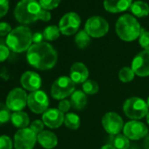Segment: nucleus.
Masks as SVG:
<instances>
[{
	"mask_svg": "<svg viewBox=\"0 0 149 149\" xmlns=\"http://www.w3.org/2000/svg\"><path fill=\"white\" fill-rule=\"evenodd\" d=\"M28 63L40 70L53 68L58 59V54L52 45L47 42L33 44L26 53Z\"/></svg>",
	"mask_w": 149,
	"mask_h": 149,
	"instance_id": "obj_1",
	"label": "nucleus"
},
{
	"mask_svg": "<svg viewBox=\"0 0 149 149\" xmlns=\"http://www.w3.org/2000/svg\"><path fill=\"white\" fill-rule=\"evenodd\" d=\"M6 46L15 53H23L30 48L33 43V33L26 26H19L12 30L6 37Z\"/></svg>",
	"mask_w": 149,
	"mask_h": 149,
	"instance_id": "obj_2",
	"label": "nucleus"
},
{
	"mask_svg": "<svg viewBox=\"0 0 149 149\" xmlns=\"http://www.w3.org/2000/svg\"><path fill=\"white\" fill-rule=\"evenodd\" d=\"M42 8L37 0H20L14 9V17L18 22L29 25L40 20Z\"/></svg>",
	"mask_w": 149,
	"mask_h": 149,
	"instance_id": "obj_3",
	"label": "nucleus"
},
{
	"mask_svg": "<svg viewBox=\"0 0 149 149\" xmlns=\"http://www.w3.org/2000/svg\"><path fill=\"white\" fill-rule=\"evenodd\" d=\"M142 28L139 21L131 14H124L116 23V33L124 41H133L139 39Z\"/></svg>",
	"mask_w": 149,
	"mask_h": 149,
	"instance_id": "obj_4",
	"label": "nucleus"
},
{
	"mask_svg": "<svg viewBox=\"0 0 149 149\" xmlns=\"http://www.w3.org/2000/svg\"><path fill=\"white\" fill-rule=\"evenodd\" d=\"M148 105L145 100L140 97H132L125 100L123 105V111L125 116L131 119H141L146 117L148 111Z\"/></svg>",
	"mask_w": 149,
	"mask_h": 149,
	"instance_id": "obj_5",
	"label": "nucleus"
},
{
	"mask_svg": "<svg viewBox=\"0 0 149 149\" xmlns=\"http://www.w3.org/2000/svg\"><path fill=\"white\" fill-rule=\"evenodd\" d=\"M76 89L74 84L69 77H60L51 87V95L56 100H62L71 96Z\"/></svg>",
	"mask_w": 149,
	"mask_h": 149,
	"instance_id": "obj_6",
	"label": "nucleus"
},
{
	"mask_svg": "<svg viewBox=\"0 0 149 149\" xmlns=\"http://www.w3.org/2000/svg\"><path fill=\"white\" fill-rule=\"evenodd\" d=\"M37 134L29 127L19 129L13 139L15 149H33L37 142Z\"/></svg>",
	"mask_w": 149,
	"mask_h": 149,
	"instance_id": "obj_7",
	"label": "nucleus"
},
{
	"mask_svg": "<svg viewBox=\"0 0 149 149\" xmlns=\"http://www.w3.org/2000/svg\"><path fill=\"white\" fill-rule=\"evenodd\" d=\"M84 30L92 38H101L109 31V23L101 16H93L87 19Z\"/></svg>",
	"mask_w": 149,
	"mask_h": 149,
	"instance_id": "obj_8",
	"label": "nucleus"
},
{
	"mask_svg": "<svg viewBox=\"0 0 149 149\" xmlns=\"http://www.w3.org/2000/svg\"><path fill=\"white\" fill-rule=\"evenodd\" d=\"M81 25L80 16L74 12H70L63 15L59 22V29L61 33L66 36H70L77 33Z\"/></svg>",
	"mask_w": 149,
	"mask_h": 149,
	"instance_id": "obj_9",
	"label": "nucleus"
},
{
	"mask_svg": "<svg viewBox=\"0 0 149 149\" xmlns=\"http://www.w3.org/2000/svg\"><path fill=\"white\" fill-rule=\"evenodd\" d=\"M49 105V99L47 95L43 91H33L28 95L27 106L35 114H43Z\"/></svg>",
	"mask_w": 149,
	"mask_h": 149,
	"instance_id": "obj_10",
	"label": "nucleus"
},
{
	"mask_svg": "<svg viewBox=\"0 0 149 149\" xmlns=\"http://www.w3.org/2000/svg\"><path fill=\"white\" fill-rule=\"evenodd\" d=\"M27 97L26 91L21 88H15L12 90L6 101L7 107L13 111H21L27 105Z\"/></svg>",
	"mask_w": 149,
	"mask_h": 149,
	"instance_id": "obj_11",
	"label": "nucleus"
},
{
	"mask_svg": "<svg viewBox=\"0 0 149 149\" xmlns=\"http://www.w3.org/2000/svg\"><path fill=\"white\" fill-rule=\"evenodd\" d=\"M102 125L104 129L111 135H117L120 133L124 128V122L122 118L113 111L107 112L102 118Z\"/></svg>",
	"mask_w": 149,
	"mask_h": 149,
	"instance_id": "obj_12",
	"label": "nucleus"
},
{
	"mask_svg": "<svg viewBox=\"0 0 149 149\" xmlns=\"http://www.w3.org/2000/svg\"><path fill=\"white\" fill-rule=\"evenodd\" d=\"M124 134L132 140H138L147 136L148 129L146 125L138 120H132L127 122L123 128Z\"/></svg>",
	"mask_w": 149,
	"mask_h": 149,
	"instance_id": "obj_13",
	"label": "nucleus"
},
{
	"mask_svg": "<svg viewBox=\"0 0 149 149\" xmlns=\"http://www.w3.org/2000/svg\"><path fill=\"white\" fill-rule=\"evenodd\" d=\"M132 69L135 74L141 77L149 76V51L139 52L132 61Z\"/></svg>",
	"mask_w": 149,
	"mask_h": 149,
	"instance_id": "obj_14",
	"label": "nucleus"
},
{
	"mask_svg": "<svg viewBox=\"0 0 149 149\" xmlns=\"http://www.w3.org/2000/svg\"><path fill=\"white\" fill-rule=\"evenodd\" d=\"M64 114L59 109H47L42 114V121L45 125L51 129L59 128L64 123Z\"/></svg>",
	"mask_w": 149,
	"mask_h": 149,
	"instance_id": "obj_15",
	"label": "nucleus"
},
{
	"mask_svg": "<svg viewBox=\"0 0 149 149\" xmlns=\"http://www.w3.org/2000/svg\"><path fill=\"white\" fill-rule=\"evenodd\" d=\"M20 84L24 90L33 92L40 90L42 81L40 74L36 72L26 71L20 77Z\"/></svg>",
	"mask_w": 149,
	"mask_h": 149,
	"instance_id": "obj_16",
	"label": "nucleus"
},
{
	"mask_svg": "<svg viewBox=\"0 0 149 149\" xmlns=\"http://www.w3.org/2000/svg\"><path fill=\"white\" fill-rule=\"evenodd\" d=\"M69 77L74 84H84L88 80L89 69L83 62H74L70 68Z\"/></svg>",
	"mask_w": 149,
	"mask_h": 149,
	"instance_id": "obj_17",
	"label": "nucleus"
},
{
	"mask_svg": "<svg viewBox=\"0 0 149 149\" xmlns=\"http://www.w3.org/2000/svg\"><path fill=\"white\" fill-rule=\"evenodd\" d=\"M132 0H104V7L110 13H119L131 7Z\"/></svg>",
	"mask_w": 149,
	"mask_h": 149,
	"instance_id": "obj_18",
	"label": "nucleus"
},
{
	"mask_svg": "<svg viewBox=\"0 0 149 149\" xmlns=\"http://www.w3.org/2000/svg\"><path fill=\"white\" fill-rule=\"evenodd\" d=\"M37 141L45 149H53L58 144V138L50 131H43L38 134Z\"/></svg>",
	"mask_w": 149,
	"mask_h": 149,
	"instance_id": "obj_19",
	"label": "nucleus"
},
{
	"mask_svg": "<svg viewBox=\"0 0 149 149\" xmlns=\"http://www.w3.org/2000/svg\"><path fill=\"white\" fill-rule=\"evenodd\" d=\"M11 121L13 125L17 127L18 129H24L27 128V126L30 124V118L27 113L24 111H15L12 113L11 116Z\"/></svg>",
	"mask_w": 149,
	"mask_h": 149,
	"instance_id": "obj_20",
	"label": "nucleus"
},
{
	"mask_svg": "<svg viewBox=\"0 0 149 149\" xmlns=\"http://www.w3.org/2000/svg\"><path fill=\"white\" fill-rule=\"evenodd\" d=\"M71 106L76 110H83L87 104V97L86 94L82 91H74V93L70 96Z\"/></svg>",
	"mask_w": 149,
	"mask_h": 149,
	"instance_id": "obj_21",
	"label": "nucleus"
},
{
	"mask_svg": "<svg viewBox=\"0 0 149 149\" xmlns=\"http://www.w3.org/2000/svg\"><path fill=\"white\" fill-rule=\"evenodd\" d=\"M130 10L132 13L138 18L146 17L149 14V6L146 2L140 1V0L132 2Z\"/></svg>",
	"mask_w": 149,
	"mask_h": 149,
	"instance_id": "obj_22",
	"label": "nucleus"
},
{
	"mask_svg": "<svg viewBox=\"0 0 149 149\" xmlns=\"http://www.w3.org/2000/svg\"><path fill=\"white\" fill-rule=\"evenodd\" d=\"M91 38V37L87 33L85 30H82V31H79L76 34V37H74V43H76L77 47L84 49L90 45Z\"/></svg>",
	"mask_w": 149,
	"mask_h": 149,
	"instance_id": "obj_23",
	"label": "nucleus"
},
{
	"mask_svg": "<svg viewBox=\"0 0 149 149\" xmlns=\"http://www.w3.org/2000/svg\"><path fill=\"white\" fill-rule=\"evenodd\" d=\"M64 124L68 129L77 130L80 126V118L76 113L68 112L64 117Z\"/></svg>",
	"mask_w": 149,
	"mask_h": 149,
	"instance_id": "obj_24",
	"label": "nucleus"
},
{
	"mask_svg": "<svg viewBox=\"0 0 149 149\" xmlns=\"http://www.w3.org/2000/svg\"><path fill=\"white\" fill-rule=\"evenodd\" d=\"M60 34H61V31L59 29V26L54 25L47 26L43 31L44 39L47 40V41H54L57 40L60 37Z\"/></svg>",
	"mask_w": 149,
	"mask_h": 149,
	"instance_id": "obj_25",
	"label": "nucleus"
},
{
	"mask_svg": "<svg viewBox=\"0 0 149 149\" xmlns=\"http://www.w3.org/2000/svg\"><path fill=\"white\" fill-rule=\"evenodd\" d=\"M116 149H128L130 146L129 139L125 134H117L114 135L111 144Z\"/></svg>",
	"mask_w": 149,
	"mask_h": 149,
	"instance_id": "obj_26",
	"label": "nucleus"
},
{
	"mask_svg": "<svg viewBox=\"0 0 149 149\" xmlns=\"http://www.w3.org/2000/svg\"><path fill=\"white\" fill-rule=\"evenodd\" d=\"M135 73L129 67H124L118 72V78L123 83H129L134 79Z\"/></svg>",
	"mask_w": 149,
	"mask_h": 149,
	"instance_id": "obj_27",
	"label": "nucleus"
},
{
	"mask_svg": "<svg viewBox=\"0 0 149 149\" xmlns=\"http://www.w3.org/2000/svg\"><path fill=\"white\" fill-rule=\"evenodd\" d=\"M99 86L93 80H87L83 84V91L88 95H94L98 92Z\"/></svg>",
	"mask_w": 149,
	"mask_h": 149,
	"instance_id": "obj_28",
	"label": "nucleus"
},
{
	"mask_svg": "<svg viewBox=\"0 0 149 149\" xmlns=\"http://www.w3.org/2000/svg\"><path fill=\"white\" fill-rule=\"evenodd\" d=\"M11 110L7 107L6 104L0 103V125L6 124L11 120Z\"/></svg>",
	"mask_w": 149,
	"mask_h": 149,
	"instance_id": "obj_29",
	"label": "nucleus"
},
{
	"mask_svg": "<svg viewBox=\"0 0 149 149\" xmlns=\"http://www.w3.org/2000/svg\"><path fill=\"white\" fill-rule=\"evenodd\" d=\"M61 0H39V3L43 10L51 11L59 6Z\"/></svg>",
	"mask_w": 149,
	"mask_h": 149,
	"instance_id": "obj_30",
	"label": "nucleus"
},
{
	"mask_svg": "<svg viewBox=\"0 0 149 149\" xmlns=\"http://www.w3.org/2000/svg\"><path fill=\"white\" fill-rule=\"evenodd\" d=\"M139 43L145 50L149 51V32L144 29L141 30L140 35L139 37Z\"/></svg>",
	"mask_w": 149,
	"mask_h": 149,
	"instance_id": "obj_31",
	"label": "nucleus"
},
{
	"mask_svg": "<svg viewBox=\"0 0 149 149\" xmlns=\"http://www.w3.org/2000/svg\"><path fill=\"white\" fill-rule=\"evenodd\" d=\"M13 141L7 135L0 136V149H13Z\"/></svg>",
	"mask_w": 149,
	"mask_h": 149,
	"instance_id": "obj_32",
	"label": "nucleus"
},
{
	"mask_svg": "<svg viewBox=\"0 0 149 149\" xmlns=\"http://www.w3.org/2000/svg\"><path fill=\"white\" fill-rule=\"evenodd\" d=\"M44 126H45V125H44V123H43V121L42 120H40V119H36V120H34V121H33L31 124H30V129H32L37 135L38 134H40L41 132H43L44 130Z\"/></svg>",
	"mask_w": 149,
	"mask_h": 149,
	"instance_id": "obj_33",
	"label": "nucleus"
},
{
	"mask_svg": "<svg viewBox=\"0 0 149 149\" xmlns=\"http://www.w3.org/2000/svg\"><path fill=\"white\" fill-rule=\"evenodd\" d=\"M12 26L9 23L0 22V36H8V34L12 32Z\"/></svg>",
	"mask_w": 149,
	"mask_h": 149,
	"instance_id": "obj_34",
	"label": "nucleus"
},
{
	"mask_svg": "<svg viewBox=\"0 0 149 149\" xmlns=\"http://www.w3.org/2000/svg\"><path fill=\"white\" fill-rule=\"evenodd\" d=\"M10 55V48L6 45H0V62H3Z\"/></svg>",
	"mask_w": 149,
	"mask_h": 149,
	"instance_id": "obj_35",
	"label": "nucleus"
},
{
	"mask_svg": "<svg viewBox=\"0 0 149 149\" xmlns=\"http://www.w3.org/2000/svg\"><path fill=\"white\" fill-rule=\"evenodd\" d=\"M9 11V0H0V19L5 17Z\"/></svg>",
	"mask_w": 149,
	"mask_h": 149,
	"instance_id": "obj_36",
	"label": "nucleus"
},
{
	"mask_svg": "<svg viewBox=\"0 0 149 149\" xmlns=\"http://www.w3.org/2000/svg\"><path fill=\"white\" fill-rule=\"evenodd\" d=\"M70 107H71V103H70V101H68V100H67V99H62V100H61L60 103H59V104H58V109H59L62 113L68 112V111H69Z\"/></svg>",
	"mask_w": 149,
	"mask_h": 149,
	"instance_id": "obj_37",
	"label": "nucleus"
},
{
	"mask_svg": "<svg viewBox=\"0 0 149 149\" xmlns=\"http://www.w3.org/2000/svg\"><path fill=\"white\" fill-rule=\"evenodd\" d=\"M51 13L49 11H47V10H43L41 11V13L40 15V20L41 21H44V22H47L51 19Z\"/></svg>",
	"mask_w": 149,
	"mask_h": 149,
	"instance_id": "obj_38",
	"label": "nucleus"
},
{
	"mask_svg": "<svg viewBox=\"0 0 149 149\" xmlns=\"http://www.w3.org/2000/svg\"><path fill=\"white\" fill-rule=\"evenodd\" d=\"M44 39V36H43V33H40V32H37V33H34L33 34V42L34 44H38V43H41L43 42Z\"/></svg>",
	"mask_w": 149,
	"mask_h": 149,
	"instance_id": "obj_39",
	"label": "nucleus"
},
{
	"mask_svg": "<svg viewBox=\"0 0 149 149\" xmlns=\"http://www.w3.org/2000/svg\"><path fill=\"white\" fill-rule=\"evenodd\" d=\"M144 146L146 149H149V135L146 137V139L144 141Z\"/></svg>",
	"mask_w": 149,
	"mask_h": 149,
	"instance_id": "obj_40",
	"label": "nucleus"
},
{
	"mask_svg": "<svg viewBox=\"0 0 149 149\" xmlns=\"http://www.w3.org/2000/svg\"><path fill=\"white\" fill-rule=\"evenodd\" d=\"M101 149H116L111 144H107V145H104L101 147Z\"/></svg>",
	"mask_w": 149,
	"mask_h": 149,
	"instance_id": "obj_41",
	"label": "nucleus"
},
{
	"mask_svg": "<svg viewBox=\"0 0 149 149\" xmlns=\"http://www.w3.org/2000/svg\"><path fill=\"white\" fill-rule=\"evenodd\" d=\"M146 122H147V124L149 125V112H148L147 115H146Z\"/></svg>",
	"mask_w": 149,
	"mask_h": 149,
	"instance_id": "obj_42",
	"label": "nucleus"
},
{
	"mask_svg": "<svg viewBox=\"0 0 149 149\" xmlns=\"http://www.w3.org/2000/svg\"><path fill=\"white\" fill-rule=\"evenodd\" d=\"M146 104H147V105H148V107H149V97H148V98H147V101H146Z\"/></svg>",
	"mask_w": 149,
	"mask_h": 149,
	"instance_id": "obj_43",
	"label": "nucleus"
}]
</instances>
